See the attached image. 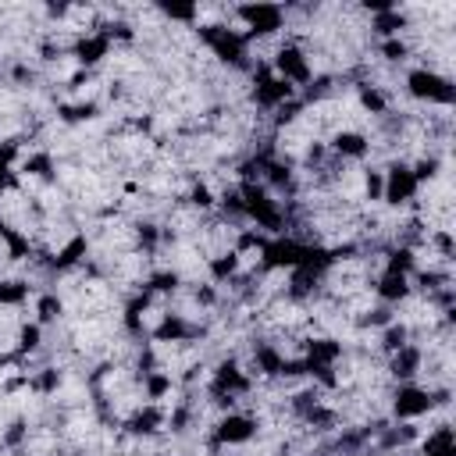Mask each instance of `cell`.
Wrapping results in <instances>:
<instances>
[{"label": "cell", "mask_w": 456, "mask_h": 456, "mask_svg": "<svg viewBox=\"0 0 456 456\" xmlns=\"http://www.w3.org/2000/svg\"><path fill=\"white\" fill-rule=\"evenodd\" d=\"M18 456H61L64 442L57 435V420H43V424H25L14 445Z\"/></svg>", "instance_id": "obj_1"}]
</instances>
